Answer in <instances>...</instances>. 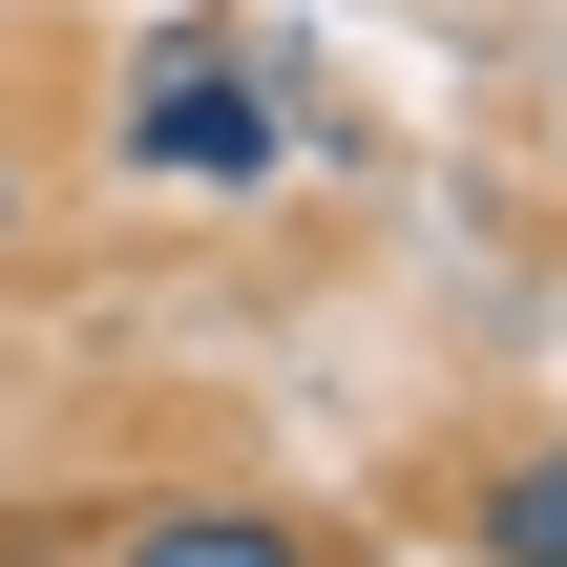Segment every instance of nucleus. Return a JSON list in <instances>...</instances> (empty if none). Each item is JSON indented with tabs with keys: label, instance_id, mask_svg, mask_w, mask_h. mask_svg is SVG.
I'll return each instance as SVG.
<instances>
[{
	"label": "nucleus",
	"instance_id": "nucleus-1",
	"mask_svg": "<svg viewBox=\"0 0 567 567\" xmlns=\"http://www.w3.org/2000/svg\"><path fill=\"white\" fill-rule=\"evenodd\" d=\"M105 168L126 189H274V84H252V42L231 21H147L126 42V84H105Z\"/></svg>",
	"mask_w": 567,
	"mask_h": 567
},
{
	"label": "nucleus",
	"instance_id": "nucleus-2",
	"mask_svg": "<svg viewBox=\"0 0 567 567\" xmlns=\"http://www.w3.org/2000/svg\"><path fill=\"white\" fill-rule=\"evenodd\" d=\"M105 567H337L295 505H231V484H168V505H126L105 526Z\"/></svg>",
	"mask_w": 567,
	"mask_h": 567
},
{
	"label": "nucleus",
	"instance_id": "nucleus-3",
	"mask_svg": "<svg viewBox=\"0 0 567 567\" xmlns=\"http://www.w3.org/2000/svg\"><path fill=\"white\" fill-rule=\"evenodd\" d=\"M442 526H463V567H567V442H484Z\"/></svg>",
	"mask_w": 567,
	"mask_h": 567
},
{
	"label": "nucleus",
	"instance_id": "nucleus-4",
	"mask_svg": "<svg viewBox=\"0 0 567 567\" xmlns=\"http://www.w3.org/2000/svg\"><path fill=\"white\" fill-rule=\"evenodd\" d=\"M21 210H42V147H21V105H0V252H21Z\"/></svg>",
	"mask_w": 567,
	"mask_h": 567
},
{
	"label": "nucleus",
	"instance_id": "nucleus-5",
	"mask_svg": "<svg viewBox=\"0 0 567 567\" xmlns=\"http://www.w3.org/2000/svg\"><path fill=\"white\" fill-rule=\"evenodd\" d=\"M0 547H21V526H0Z\"/></svg>",
	"mask_w": 567,
	"mask_h": 567
}]
</instances>
